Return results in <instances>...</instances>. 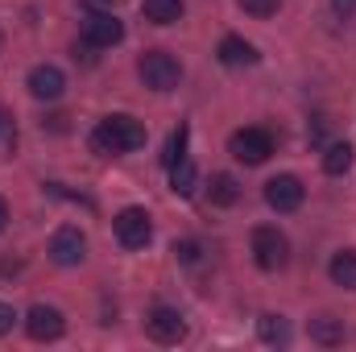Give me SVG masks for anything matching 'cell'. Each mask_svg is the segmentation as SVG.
Masks as SVG:
<instances>
[{
  "label": "cell",
  "mask_w": 356,
  "mask_h": 352,
  "mask_svg": "<svg viewBox=\"0 0 356 352\" xmlns=\"http://www.w3.org/2000/svg\"><path fill=\"white\" fill-rule=\"evenodd\" d=\"M25 88H29V95H33V99H58V95L67 91V75H63L58 67L42 63V67H33V71H29Z\"/></svg>",
  "instance_id": "8fae6325"
},
{
  "label": "cell",
  "mask_w": 356,
  "mask_h": 352,
  "mask_svg": "<svg viewBox=\"0 0 356 352\" xmlns=\"http://www.w3.org/2000/svg\"><path fill=\"white\" fill-rule=\"evenodd\" d=\"M186 141H191V129H186V125H178L175 133H170V141H166V154H162V166H166V170H170L175 162L186 158Z\"/></svg>",
  "instance_id": "ffe728a7"
},
{
  "label": "cell",
  "mask_w": 356,
  "mask_h": 352,
  "mask_svg": "<svg viewBox=\"0 0 356 352\" xmlns=\"http://www.w3.org/2000/svg\"><path fill=\"white\" fill-rule=\"evenodd\" d=\"M327 273H332V282H336V286L356 290V249L336 253V257H332V265H327Z\"/></svg>",
  "instance_id": "4fadbf2b"
},
{
  "label": "cell",
  "mask_w": 356,
  "mask_h": 352,
  "mask_svg": "<svg viewBox=\"0 0 356 352\" xmlns=\"http://www.w3.org/2000/svg\"><path fill=\"white\" fill-rule=\"evenodd\" d=\"M332 8H336L340 17H353V13H356V0H332Z\"/></svg>",
  "instance_id": "cb8c5ba5"
},
{
  "label": "cell",
  "mask_w": 356,
  "mask_h": 352,
  "mask_svg": "<svg viewBox=\"0 0 356 352\" xmlns=\"http://www.w3.org/2000/svg\"><path fill=\"white\" fill-rule=\"evenodd\" d=\"M228 150H232L236 162H245V166H261L269 154H273V137H269L266 129H236L232 141H228Z\"/></svg>",
  "instance_id": "277c9868"
},
{
  "label": "cell",
  "mask_w": 356,
  "mask_h": 352,
  "mask_svg": "<svg viewBox=\"0 0 356 352\" xmlns=\"http://www.w3.org/2000/svg\"><path fill=\"white\" fill-rule=\"evenodd\" d=\"M145 332H149V340H158V344H178V340L186 336V323H182V315H178L175 307H154L149 319H145Z\"/></svg>",
  "instance_id": "9c48e42d"
},
{
  "label": "cell",
  "mask_w": 356,
  "mask_h": 352,
  "mask_svg": "<svg viewBox=\"0 0 356 352\" xmlns=\"http://www.w3.org/2000/svg\"><path fill=\"white\" fill-rule=\"evenodd\" d=\"M4 224H8V203L0 199V228H4Z\"/></svg>",
  "instance_id": "d4e9b609"
},
{
  "label": "cell",
  "mask_w": 356,
  "mask_h": 352,
  "mask_svg": "<svg viewBox=\"0 0 356 352\" xmlns=\"http://www.w3.org/2000/svg\"><path fill=\"white\" fill-rule=\"evenodd\" d=\"M124 38V25L112 17V13H91L88 21H83V42H91L95 50H108V46H116Z\"/></svg>",
  "instance_id": "30bf717a"
},
{
  "label": "cell",
  "mask_w": 356,
  "mask_h": 352,
  "mask_svg": "<svg viewBox=\"0 0 356 352\" xmlns=\"http://www.w3.org/2000/svg\"><path fill=\"white\" fill-rule=\"evenodd\" d=\"M253 257H257L261 269H282L286 257H290V241L277 228L261 224V228H253Z\"/></svg>",
  "instance_id": "5b68a950"
},
{
  "label": "cell",
  "mask_w": 356,
  "mask_h": 352,
  "mask_svg": "<svg viewBox=\"0 0 356 352\" xmlns=\"http://www.w3.org/2000/svg\"><path fill=\"white\" fill-rule=\"evenodd\" d=\"M353 145L348 141H336V145H327V154H323V170L332 178H340V175H348L353 170Z\"/></svg>",
  "instance_id": "9a60e30c"
},
{
  "label": "cell",
  "mask_w": 356,
  "mask_h": 352,
  "mask_svg": "<svg viewBox=\"0 0 356 352\" xmlns=\"http://www.w3.org/2000/svg\"><path fill=\"white\" fill-rule=\"evenodd\" d=\"M13 323H17V311H13L8 303H0V336H8V332H13Z\"/></svg>",
  "instance_id": "603a6c76"
},
{
  "label": "cell",
  "mask_w": 356,
  "mask_h": 352,
  "mask_svg": "<svg viewBox=\"0 0 356 352\" xmlns=\"http://www.w3.org/2000/svg\"><path fill=\"white\" fill-rule=\"evenodd\" d=\"M311 340L315 344H323V349H336V344H344V323L340 319H311Z\"/></svg>",
  "instance_id": "2e32d148"
},
{
  "label": "cell",
  "mask_w": 356,
  "mask_h": 352,
  "mask_svg": "<svg viewBox=\"0 0 356 352\" xmlns=\"http://www.w3.org/2000/svg\"><path fill=\"white\" fill-rule=\"evenodd\" d=\"M207 195H211V203H216V207H232V203L241 199V182H236L232 175H211Z\"/></svg>",
  "instance_id": "5bb4252c"
},
{
  "label": "cell",
  "mask_w": 356,
  "mask_h": 352,
  "mask_svg": "<svg viewBox=\"0 0 356 352\" xmlns=\"http://www.w3.org/2000/svg\"><path fill=\"white\" fill-rule=\"evenodd\" d=\"M83 257H88V237H83L75 224H63V228L50 237V262L71 269V265H79Z\"/></svg>",
  "instance_id": "8992f818"
},
{
  "label": "cell",
  "mask_w": 356,
  "mask_h": 352,
  "mask_svg": "<svg viewBox=\"0 0 356 352\" xmlns=\"http://www.w3.org/2000/svg\"><path fill=\"white\" fill-rule=\"evenodd\" d=\"M175 257H178L182 265H195L199 257H203V249H199L195 241H175Z\"/></svg>",
  "instance_id": "7402d4cb"
},
{
  "label": "cell",
  "mask_w": 356,
  "mask_h": 352,
  "mask_svg": "<svg viewBox=\"0 0 356 352\" xmlns=\"http://www.w3.org/2000/svg\"><path fill=\"white\" fill-rule=\"evenodd\" d=\"M25 332H29L33 340H58V336L67 332V319H63L58 307L38 303V307H29V315H25Z\"/></svg>",
  "instance_id": "ba28073f"
},
{
  "label": "cell",
  "mask_w": 356,
  "mask_h": 352,
  "mask_svg": "<svg viewBox=\"0 0 356 352\" xmlns=\"http://www.w3.org/2000/svg\"><path fill=\"white\" fill-rule=\"evenodd\" d=\"M0 42H4V38H0Z\"/></svg>",
  "instance_id": "4316f807"
},
{
  "label": "cell",
  "mask_w": 356,
  "mask_h": 352,
  "mask_svg": "<svg viewBox=\"0 0 356 352\" xmlns=\"http://www.w3.org/2000/svg\"><path fill=\"white\" fill-rule=\"evenodd\" d=\"M4 129H8V125H4V112H0V133H4Z\"/></svg>",
  "instance_id": "484cf974"
},
{
  "label": "cell",
  "mask_w": 356,
  "mask_h": 352,
  "mask_svg": "<svg viewBox=\"0 0 356 352\" xmlns=\"http://www.w3.org/2000/svg\"><path fill=\"white\" fill-rule=\"evenodd\" d=\"M137 75H141V83L154 91H175L178 79H182V67H178L175 54H166V50H145L141 58H137Z\"/></svg>",
  "instance_id": "7a4b0ae2"
},
{
  "label": "cell",
  "mask_w": 356,
  "mask_h": 352,
  "mask_svg": "<svg viewBox=\"0 0 356 352\" xmlns=\"http://www.w3.org/2000/svg\"><path fill=\"white\" fill-rule=\"evenodd\" d=\"M257 336H261L266 344H286V340H290V323H286L282 315H261V319H257Z\"/></svg>",
  "instance_id": "ac0fdd59"
},
{
  "label": "cell",
  "mask_w": 356,
  "mask_h": 352,
  "mask_svg": "<svg viewBox=\"0 0 356 352\" xmlns=\"http://www.w3.org/2000/svg\"><path fill=\"white\" fill-rule=\"evenodd\" d=\"M112 232H116V241H120L124 249H145V245H149V237H154L149 211H145V207H124V211H116Z\"/></svg>",
  "instance_id": "3957f363"
},
{
  "label": "cell",
  "mask_w": 356,
  "mask_h": 352,
  "mask_svg": "<svg viewBox=\"0 0 356 352\" xmlns=\"http://www.w3.org/2000/svg\"><path fill=\"white\" fill-rule=\"evenodd\" d=\"M241 8H245L249 17H273V13L282 8V0H241Z\"/></svg>",
  "instance_id": "44dd1931"
},
{
  "label": "cell",
  "mask_w": 356,
  "mask_h": 352,
  "mask_svg": "<svg viewBox=\"0 0 356 352\" xmlns=\"http://www.w3.org/2000/svg\"><path fill=\"white\" fill-rule=\"evenodd\" d=\"M302 195H307V186L294 175H277L266 182V203L273 211H298L302 207Z\"/></svg>",
  "instance_id": "52a82bcc"
},
{
  "label": "cell",
  "mask_w": 356,
  "mask_h": 352,
  "mask_svg": "<svg viewBox=\"0 0 356 352\" xmlns=\"http://www.w3.org/2000/svg\"><path fill=\"white\" fill-rule=\"evenodd\" d=\"M141 145H145V125L133 120V116H124V112L104 116V120L95 125V133H91V150L104 154V158L133 154V150H141Z\"/></svg>",
  "instance_id": "6da1fadb"
},
{
  "label": "cell",
  "mask_w": 356,
  "mask_h": 352,
  "mask_svg": "<svg viewBox=\"0 0 356 352\" xmlns=\"http://www.w3.org/2000/svg\"><path fill=\"white\" fill-rule=\"evenodd\" d=\"M195 182H199V178H195L191 158H182V162L170 166V191H175V195H182V199H186V195H195Z\"/></svg>",
  "instance_id": "d6986e66"
},
{
  "label": "cell",
  "mask_w": 356,
  "mask_h": 352,
  "mask_svg": "<svg viewBox=\"0 0 356 352\" xmlns=\"http://www.w3.org/2000/svg\"><path fill=\"white\" fill-rule=\"evenodd\" d=\"M216 54H220L224 67H253V63H257V50H253L245 38H224Z\"/></svg>",
  "instance_id": "7c38bea8"
},
{
  "label": "cell",
  "mask_w": 356,
  "mask_h": 352,
  "mask_svg": "<svg viewBox=\"0 0 356 352\" xmlns=\"http://www.w3.org/2000/svg\"><path fill=\"white\" fill-rule=\"evenodd\" d=\"M145 21H154V25H175L178 17H182V0H145Z\"/></svg>",
  "instance_id": "e0dca14e"
}]
</instances>
